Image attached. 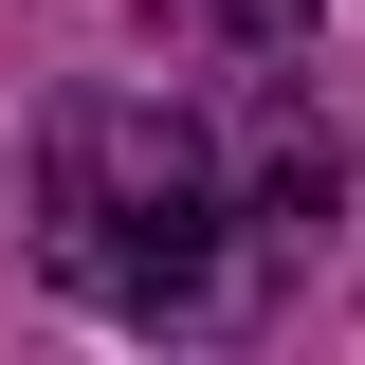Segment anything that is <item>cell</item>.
Instances as JSON below:
<instances>
[{"instance_id": "obj_1", "label": "cell", "mask_w": 365, "mask_h": 365, "mask_svg": "<svg viewBox=\"0 0 365 365\" xmlns=\"http://www.w3.org/2000/svg\"><path fill=\"white\" fill-rule=\"evenodd\" d=\"M37 165H55V274H73L91 311H128V329H220V311H256L237 237H311V220H329V165H292V146L237 165L220 128L128 110V91L55 110Z\"/></svg>"}]
</instances>
